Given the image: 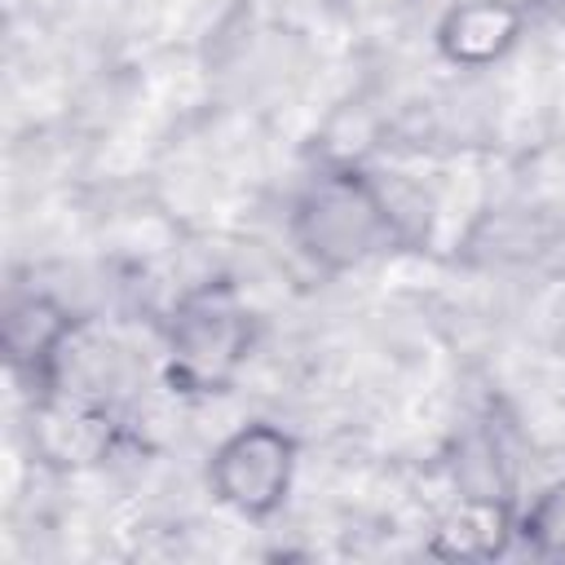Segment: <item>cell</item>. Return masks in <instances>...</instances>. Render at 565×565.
<instances>
[{
    "mask_svg": "<svg viewBox=\"0 0 565 565\" xmlns=\"http://www.w3.org/2000/svg\"><path fill=\"white\" fill-rule=\"evenodd\" d=\"M291 247L322 274H349L402 238L388 190L362 168H327L300 185L287 212Z\"/></svg>",
    "mask_w": 565,
    "mask_h": 565,
    "instance_id": "cell-1",
    "label": "cell"
},
{
    "mask_svg": "<svg viewBox=\"0 0 565 565\" xmlns=\"http://www.w3.org/2000/svg\"><path fill=\"white\" fill-rule=\"evenodd\" d=\"M256 349V313L230 278L190 287L163 327V371L177 393H225Z\"/></svg>",
    "mask_w": 565,
    "mask_h": 565,
    "instance_id": "cell-2",
    "label": "cell"
},
{
    "mask_svg": "<svg viewBox=\"0 0 565 565\" xmlns=\"http://www.w3.org/2000/svg\"><path fill=\"white\" fill-rule=\"evenodd\" d=\"M300 472V441L274 419L238 424L207 455V486L221 508L243 521H269L291 499Z\"/></svg>",
    "mask_w": 565,
    "mask_h": 565,
    "instance_id": "cell-3",
    "label": "cell"
},
{
    "mask_svg": "<svg viewBox=\"0 0 565 565\" xmlns=\"http://www.w3.org/2000/svg\"><path fill=\"white\" fill-rule=\"evenodd\" d=\"M525 35V9L516 0H455L433 31L437 53L459 71L499 66Z\"/></svg>",
    "mask_w": 565,
    "mask_h": 565,
    "instance_id": "cell-4",
    "label": "cell"
},
{
    "mask_svg": "<svg viewBox=\"0 0 565 565\" xmlns=\"http://www.w3.org/2000/svg\"><path fill=\"white\" fill-rule=\"evenodd\" d=\"M512 539H521V547L530 556L565 561V477L543 486L530 499V508L521 516H512Z\"/></svg>",
    "mask_w": 565,
    "mask_h": 565,
    "instance_id": "cell-5",
    "label": "cell"
}]
</instances>
